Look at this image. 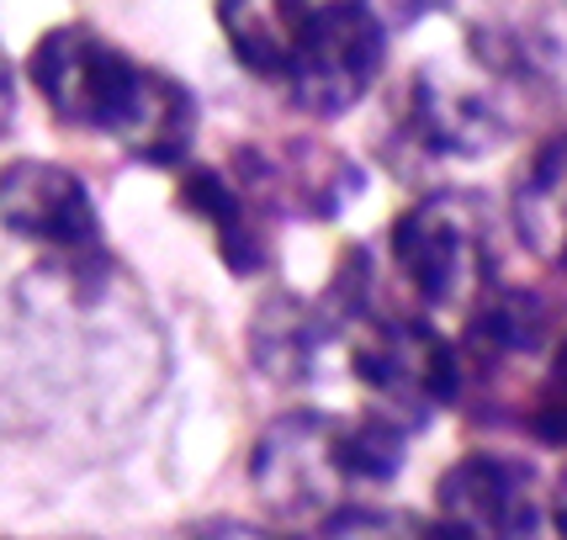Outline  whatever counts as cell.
Returning a JSON list of instances; mask_svg holds the SVG:
<instances>
[{
	"mask_svg": "<svg viewBox=\"0 0 567 540\" xmlns=\"http://www.w3.org/2000/svg\"><path fill=\"white\" fill-rule=\"evenodd\" d=\"M398 287L414 308H467L494 281V222L472 191H430L388 233Z\"/></svg>",
	"mask_w": 567,
	"mask_h": 540,
	"instance_id": "3957f363",
	"label": "cell"
},
{
	"mask_svg": "<svg viewBox=\"0 0 567 540\" xmlns=\"http://www.w3.org/2000/svg\"><path fill=\"white\" fill-rule=\"evenodd\" d=\"M382 64H388V32L371 11H361L355 0H313L276 85H287V101L302 117L329 123L346 117L382 80Z\"/></svg>",
	"mask_w": 567,
	"mask_h": 540,
	"instance_id": "5b68a950",
	"label": "cell"
},
{
	"mask_svg": "<svg viewBox=\"0 0 567 540\" xmlns=\"http://www.w3.org/2000/svg\"><path fill=\"white\" fill-rule=\"evenodd\" d=\"M228 175L266 218L287 212V218L302 222H334L350 197H361V170L340 148L319 144V138H297V144L281 148L245 144L234 154Z\"/></svg>",
	"mask_w": 567,
	"mask_h": 540,
	"instance_id": "9c48e42d",
	"label": "cell"
},
{
	"mask_svg": "<svg viewBox=\"0 0 567 540\" xmlns=\"http://www.w3.org/2000/svg\"><path fill=\"white\" fill-rule=\"evenodd\" d=\"M175 201L213 233V249L228 276H260L271 260V239H266V212L234 186V175L207 170V165H175Z\"/></svg>",
	"mask_w": 567,
	"mask_h": 540,
	"instance_id": "30bf717a",
	"label": "cell"
},
{
	"mask_svg": "<svg viewBox=\"0 0 567 540\" xmlns=\"http://www.w3.org/2000/svg\"><path fill=\"white\" fill-rule=\"evenodd\" d=\"M334 340V323L323 319L319 297H297V292H271L260 297V308L249 313V361L260 376L271 382H308L319 371L323 344Z\"/></svg>",
	"mask_w": 567,
	"mask_h": 540,
	"instance_id": "8fae6325",
	"label": "cell"
},
{
	"mask_svg": "<svg viewBox=\"0 0 567 540\" xmlns=\"http://www.w3.org/2000/svg\"><path fill=\"white\" fill-rule=\"evenodd\" d=\"M350 371L367 387V408L398 418L420 435L441 408L462 403V361L456 344L435 334L420 313L371 308L346 329Z\"/></svg>",
	"mask_w": 567,
	"mask_h": 540,
	"instance_id": "7a4b0ae2",
	"label": "cell"
},
{
	"mask_svg": "<svg viewBox=\"0 0 567 540\" xmlns=\"http://www.w3.org/2000/svg\"><path fill=\"white\" fill-rule=\"evenodd\" d=\"M0 228L22 245L43 249L70 270L101 266V212L85 180L53 159H11L0 165Z\"/></svg>",
	"mask_w": 567,
	"mask_h": 540,
	"instance_id": "ba28073f",
	"label": "cell"
},
{
	"mask_svg": "<svg viewBox=\"0 0 567 540\" xmlns=\"http://www.w3.org/2000/svg\"><path fill=\"white\" fill-rule=\"evenodd\" d=\"M11 123H17V64L0 43V138L11 133Z\"/></svg>",
	"mask_w": 567,
	"mask_h": 540,
	"instance_id": "9a60e30c",
	"label": "cell"
},
{
	"mask_svg": "<svg viewBox=\"0 0 567 540\" xmlns=\"http://www.w3.org/2000/svg\"><path fill=\"white\" fill-rule=\"evenodd\" d=\"M308 6L313 0H218V27L239 70L255 80H281Z\"/></svg>",
	"mask_w": 567,
	"mask_h": 540,
	"instance_id": "7c38bea8",
	"label": "cell"
},
{
	"mask_svg": "<svg viewBox=\"0 0 567 540\" xmlns=\"http://www.w3.org/2000/svg\"><path fill=\"white\" fill-rule=\"evenodd\" d=\"M477 70H488L477 59ZM509 74L488 70V80H467L441 64H424L409 74L398 101V138L414 148V159H483L509 138L504 91Z\"/></svg>",
	"mask_w": 567,
	"mask_h": 540,
	"instance_id": "52a82bcc",
	"label": "cell"
},
{
	"mask_svg": "<svg viewBox=\"0 0 567 540\" xmlns=\"http://www.w3.org/2000/svg\"><path fill=\"white\" fill-rule=\"evenodd\" d=\"M361 11H371L382 32H403V27H414L430 11V0H355Z\"/></svg>",
	"mask_w": 567,
	"mask_h": 540,
	"instance_id": "5bb4252c",
	"label": "cell"
},
{
	"mask_svg": "<svg viewBox=\"0 0 567 540\" xmlns=\"http://www.w3.org/2000/svg\"><path fill=\"white\" fill-rule=\"evenodd\" d=\"M435 525L456 540H519L551 530V488L515 450H472L435 482Z\"/></svg>",
	"mask_w": 567,
	"mask_h": 540,
	"instance_id": "8992f818",
	"label": "cell"
},
{
	"mask_svg": "<svg viewBox=\"0 0 567 540\" xmlns=\"http://www.w3.org/2000/svg\"><path fill=\"white\" fill-rule=\"evenodd\" d=\"M249 488L276 519H308L319 530L340 503L361 492L346 467V424L313 408L271 418L249 450Z\"/></svg>",
	"mask_w": 567,
	"mask_h": 540,
	"instance_id": "277c9868",
	"label": "cell"
},
{
	"mask_svg": "<svg viewBox=\"0 0 567 540\" xmlns=\"http://www.w3.org/2000/svg\"><path fill=\"white\" fill-rule=\"evenodd\" d=\"M27 80L53 117L74 133H106L127 159L175 170L197 144V96L175 74L138 64L96 27H49L27 53Z\"/></svg>",
	"mask_w": 567,
	"mask_h": 540,
	"instance_id": "6da1fadb",
	"label": "cell"
},
{
	"mask_svg": "<svg viewBox=\"0 0 567 540\" xmlns=\"http://www.w3.org/2000/svg\"><path fill=\"white\" fill-rule=\"evenodd\" d=\"M563 186H567V148L557 133H546L542 144L530 148V159L519 165L509 207H515V233L536 260H557L563 249Z\"/></svg>",
	"mask_w": 567,
	"mask_h": 540,
	"instance_id": "4fadbf2b",
	"label": "cell"
}]
</instances>
